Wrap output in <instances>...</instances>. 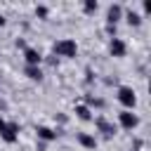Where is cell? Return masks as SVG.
Instances as JSON below:
<instances>
[{
    "mask_svg": "<svg viewBox=\"0 0 151 151\" xmlns=\"http://www.w3.org/2000/svg\"><path fill=\"white\" fill-rule=\"evenodd\" d=\"M5 24H7V19H5L2 14H0V26H5Z\"/></svg>",
    "mask_w": 151,
    "mask_h": 151,
    "instance_id": "18",
    "label": "cell"
},
{
    "mask_svg": "<svg viewBox=\"0 0 151 151\" xmlns=\"http://www.w3.org/2000/svg\"><path fill=\"white\" fill-rule=\"evenodd\" d=\"M35 132H38V137H40L42 142H54V139H57V134H59L57 130L45 127V125H38V127H35Z\"/></svg>",
    "mask_w": 151,
    "mask_h": 151,
    "instance_id": "9",
    "label": "cell"
},
{
    "mask_svg": "<svg viewBox=\"0 0 151 151\" xmlns=\"http://www.w3.org/2000/svg\"><path fill=\"white\" fill-rule=\"evenodd\" d=\"M24 59H26V66H40L42 54H40L38 50H33V47H26V50H24Z\"/></svg>",
    "mask_w": 151,
    "mask_h": 151,
    "instance_id": "7",
    "label": "cell"
},
{
    "mask_svg": "<svg viewBox=\"0 0 151 151\" xmlns=\"http://www.w3.org/2000/svg\"><path fill=\"white\" fill-rule=\"evenodd\" d=\"M54 54L57 57H66V59H71V57H76L78 54V42L73 40V38H61V40H57L54 42Z\"/></svg>",
    "mask_w": 151,
    "mask_h": 151,
    "instance_id": "1",
    "label": "cell"
},
{
    "mask_svg": "<svg viewBox=\"0 0 151 151\" xmlns=\"http://www.w3.org/2000/svg\"><path fill=\"white\" fill-rule=\"evenodd\" d=\"M120 17H123V7L116 2V5H111L109 12H106V24H109V26H116V24L120 21Z\"/></svg>",
    "mask_w": 151,
    "mask_h": 151,
    "instance_id": "6",
    "label": "cell"
},
{
    "mask_svg": "<svg viewBox=\"0 0 151 151\" xmlns=\"http://www.w3.org/2000/svg\"><path fill=\"white\" fill-rule=\"evenodd\" d=\"M118 101L125 106V111H132L134 109V104H137V94H134V90L132 87H118Z\"/></svg>",
    "mask_w": 151,
    "mask_h": 151,
    "instance_id": "2",
    "label": "cell"
},
{
    "mask_svg": "<svg viewBox=\"0 0 151 151\" xmlns=\"http://www.w3.org/2000/svg\"><path fill=\"white\" fill-rule=\"evenodd\" d=\"M87 104H90V106H104V101H101V99H97V97H92V94L87 97Z\"/></svg>",
    "mask_w": 151,
    "mask_h": 151,
    "instance_id": "16",
    "label": "cell"
},
{
    "mask_svg": "<svg viewBox=\"0 0 151 151\" xmlns=\"http://www.w3.org/2000/svg\"><path fill=\"white\" fill-rule=\"evenodd\" d=\"M17 134H19L17 123H7L5 118H0V137H2L7 144H14V142H17Z\"/></svg>",
    "mask_w": 151,
    "mask_h": 151,
    "instance_id": "3",
    "label": "cell"
},
{
    "mask_svg": "<svg viewBox=\"0 0 151 151\" xmlns=\"http://www.w3.org/2000/svg\"><path fill=\"white\" fill-rule=\"evenodd\" d=\"M35 14H38L40 19H45V17H47V7H45V5H38V7H35Z\"/></svg>",
    "mask_w": 151,
    "mask_h": 151,
    "instance_id": "15",
    "label": "cell"
},
{
    "mask_svg": "<svg viewBox=\"0 0 151 151\" xmlns=\"http://www.w3.org/2000/svg\"><path fill=\"white\" fill-rule=\"evenodd\" d=\"M97 7H99V2H97V0H85V2H83V9H85V14H92V12H97Z\"/></svg>",
    "mask_w": 151,
    "mask_h": 151,
    "instance_id": "14",
    "label": "cell"
},
{
    "mask_svg": "<svg viewBox=\"0 0 151 151\" xmlns=\"http://www.w3.org/2000/svg\"><path fill=\"white\" fill-rule=\"evenodd\" d=\"M125 19H127L130 26H139V24H142V14H139V12H132V9L125 14Z\"/></svg>",
    "mask_w": 151,
    "mask_h": 151,
    "instance_id": "13",
    "label": "cell"
},
{
    "mask_svg": "<svg viewBox=\"0 0 151 151\" xmlns=\"http://www.w3.org/2000/svg\"><path fill=\"white\" fill-rule=\"evenodd\" d=\"M76 116H78L80 120H92V111H90V106H85V104H78V106H76Z\"/></svg>",
    "mask_w": 151,
    "mask_h": 151,
    "instance_id": "12",
    "label": "cell"
},
{
    "mask_svg": "<svg viewBox=\"0 0 151 151\" xmlns=\"http://www.w3.org/2000/svg\"><path fill=\"white\" fill-rule=\"evenodd\" d=\"M94 123H97V127H99V132H101L104 137H113V134H116V125H113V123H109L106 118H101V116H99Z\"/></svg>",
    "mask_w": 151,
    "mask_h": 151,
    "instance_id": "8",
    "label": "cell"
},
{
    "mask_svg": "<svg viewBox=\"0 0 151 151\" xmlns=\"http://www.w3.org/2000/svg\"><path fill=\"white\" fill-rule=\"evenodd\" d=\"M78 144L85 146V149H97V139L87 132H78Z\"/></svg>",
    "mask_w": 151,
    "mask_h": 151,
    "instance_id": "10",
    "label": "cell"
},
{
    "mask_svg": "<svg viewBox=\"0 0 151 151\" xmlns=\"http://www.w3.org/2000/svg\"><path fill=\"white\" fill-rule=\"evenodd\" d=\"M109 52H111L113 57H125V52H127L125 40H120V38H111V42H109Z\"/></svg>",
    "mask_w": 151,
    "mask_h": 151,
    "instance_id": "5",
    "label": "cell"
},
{
    "mask_svg": "<svg viewBox=\"0 0 151 151\" xmlns=\"http://www.w3.org/2000/svg\"><path fill=\"white\" fill-rule=\"evenodd\" d=\"M118 123H120V127L123 130H134L137 125H139V118H137V113H132V111H120L118 113Z\"/></svg>",
    "mask_w": 151,
    "mask_h": 151,
    "instance_id": "4",
    "label": "cell"
},
{
    "mask_svg": "<svg viewBox=\"0 0 151 151\" xmlns=\"http://www.w3.org/2000/svg\"><path fill=\"white\" fill-rule=\"evenodd\" d=\"M144 14H151V0H144Z\"/></svg>",
    "mask_w": 151,
    "mask_h": 151,
    "instance_id": "17",
    "label": "cell"
},
{
    "mask_svg": "<svg viewBox=\"0 0 151 151\" xmlns=\"http://www.w3.org/2000/svg\"><path fill=\"white\" fill-rule=\"evenodd\" d=\"M24 76H26L28 80H42L40 66H24Z\"/></svg>",
    "mask_w": 151,
    "mask_h": 151,
    "instance_id": "11",
    "label": "cell"
}]
</instances>
